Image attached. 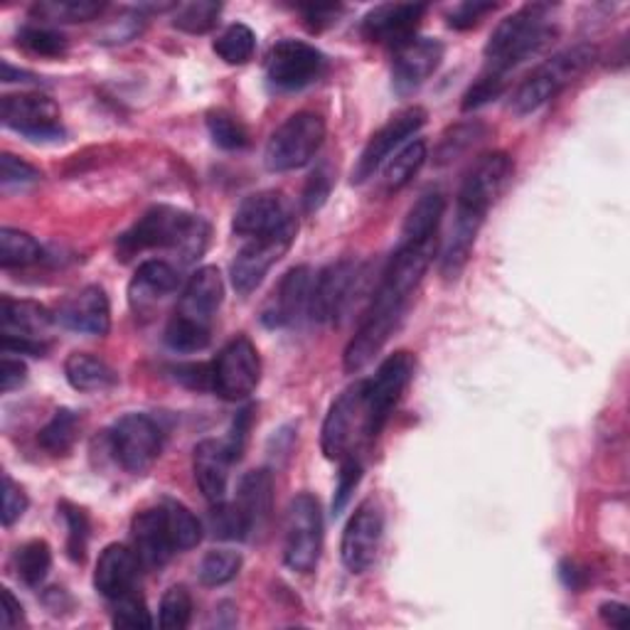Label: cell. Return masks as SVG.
Masks as SVG:
<instances>
[{"mask_svg":"<svg viewBox=\"0 0 630 630\" xmlns=\"http://www.w3.org/2000/svg\"><path fill=\"white\" fill-rule=\"evenodd\" d=\"M436 249L439 237L426 242H404L394 252L387 272H384L375 296H372L370 308L360 321L357 333L345 347L343 365L350 375L365 370L375 355H380V350L387 345L406 306H410L414 291L422 284L431 262H434Z\"/></svg>","mask_w":630,"mask_h":630,"instance_id":"obj_1","label":"cell"},{"mask_svg":"<svg viewBox=\"0 0 630 630\" xmlns=\"http://www.w3.org/2000/svg\"><path fill=\"white\" fill-rule=\"evenodd\" d=\"M207 239L209 227L203 217L170 205H158L150 207L131 229L124 232L116 242V254L128 262L131 256L150 249H173L180 254L185 264H190L205 254Z\"/></svg>","mask_w":630,"mask_h":630,"instance_id":"obj_2","label":"cell"},{"mask_svg":"<svg viewBox=\"0 0 630 630\" xmlns=\"http://www.w3.org/2000/svg\"><path fill=\"white\" fill-rule=\"evenodd\" d=\"M547 13H550V6L532 3L500 22L485 45V72L508 79L512 69L540 55L557 35Z\"/></svg>","mask_w":630,"mask_h":630,"instance_id":"obj_3","label":"cell"},{"mask_svg":"<svg viewBox=\"0 0 630 630\" xmlns=\"http://www.w3.org/2000/svg\"><path fill=\"white\" fill-rule=\"evenodd\" d=\"M593 62H597V48H591V45H574V48L554 55L552 60L532 69V75L522 79V85L510 99V111L528 116L542 109L569 81L587 72Z\"/></svg>","mask_w":630,"mask_h":630,"instance_id":"obj_4","label":"cell"},{"mask_svg":"<svg viewBox=\"0 0 630 630\" xmlns=\"http://www.w3.org/2000/svg\"><path fill=\"white\" fill-rule=\"evenodd\" d=\"M372 441L367 380H360L337 396L321 431V449L328 461L355 456L360 443Z\"/></svg>","mask_w":630,"mask_h":630,"instance_id":"obj_5","label":"cell"},{"mask_svg":"<svg viewBox=\"0 0 630 630\" xmlns=\"http://www.w3.org/2000/svg\"><path fill=\"white\" fill-rule=\"evenodd\" d=\"M512 173H515V160L505 150H493V154L478 158L461 183L456 219L483 227L485 215L498 203V197L505 193Z\"/></svg>","mask_w":630,"mask_h":630,"instance_id":"obj_6","label":"cell"},{"mask_svg":"<svg viewBox=\"0 0 630 630\" xmlns=\"http://www.w3.org/2000/svg\"><path fill=\"white\" fill-rule=\"evenodd\" d=\"M325 141V119L315 111H298L276 128L266 144V168L272 173L298 170L318 154Z\"/></svg>","mask_w":630,"mask_h":630,"instance_id":"obj_7","label":"cell"},{"mask_svg":"<svg viewBox=\"0 0 630 630\" xmlns=\"http://www.w3.org/2000/svg\"><path fill=\"white\" fill-rule=\"evenodd\" d=\"M323 552V512L321 503L308 493L291 500L286 512L284 562L298 574H311Z\"/></svg>","mask_w":630,"mask_h":630,"instance_id":"obj_8","label":"cell"},{"mask_svg":"<svg viewBox=\"0 0 630 630\" xmlns=\"http://www.w3.org/2000/svg\"><path fill=\"white\" fill-rule=\"evenodd\" d=\"M298 235V219H288L284 227H278L272 235L254 237L249 244H244L239 254L232 262V284L242 296L252 294V291L264 282V276L272 272V266L284 259L288 249L294 247Z\"/></svg>","mask_w":630,"mask_h":630,"instance_id":"obj_9","label":"cell"},{"mask_svg":"<svg viewBox=\"0 0 630 630\" xmlns=\"http://www.w3.org/2000/svg\"><path fill=\"white\" fill-rule=\"evenodd\" d=\"M262 360L247 335L229 341L213 363V390L227 402H239L259 387Z\"/></svg>","mask_w":630,"mask_h":630,"instance_id":"obj_10","label":"cell"},{"mask_svg":"<svg viewBox=\"0 0 630 630\" xmlns=\"http://www.w3.org/2000/svg\"><path fill=\"white\" fill-rule=\"evenodd\" d=\"M111 451L128 473L141 475L154 469L163 451V434L154 419L146 414H126L114 424Z\"/></svg>","mask_w":630,"mask_h":630,"instance_id":"obj_11","label":"cell"},{"mask_svg":"<svg viewBox=\"0 0 630 630\" xmlns=\"http://www.w3.org/2000/svg\"><path fill=\"white\" fill-rule=\"evenodd\" d=\"M416 372V357L406 350L390 355L380 365L377 375L367 380V404H370V434L375 441L384 424L390 422L394 406L400 404L404 390L410 387V382Z\"/></svg>","mask_w":630,"mask_h":630,"instance_id":"obj_12","label":"cell"},{"mask_svg":"<svg viewBox=\"0 0 630 630\" xmlns=\"http://www.w3.org/2000/svg\"><path fill=\"white\" fill-rule=\"evenodd\" d=\"M325 72V57L313 45L301 40L276 42L266 55V77L272 87L298 91L311 87Z\"/></svg>","mask_w":630,"mask_h":630,"instance_id":"obj_13","label":"cell"},{"mask_svg":"<svg viewBox=\"0 0 630 630\" xmlns=\"http://www.w3.org/2000/svg\"><path fill=\"white\" fill-rule=\"evenodd\" d=\"M426 119L429 114L422 107H410L392 116V119L370 138L367 146L363 148V154H360L353 168V183L360 185L372 178V175L377 173V168H382L384 163L392 158L396 148H404V144L410 141L412 136L422 131Z\"/></svg>","mask_w":630,"mask_h":630,"instance_id":"obj_14","label":"cell"},{"mask_svg":"<svg viewBox=\"0 0 630 630\" xmlns=\"http://www.w3.org/2000/svg\"><path fill=\"white\" fill-rule=\"evenodd\" d=\"M3 124L30 141H62L60 107L45 95H8L0 107Z\"/></svg>","mask_w":630,"mask_h":630,"instance_id":"obj_15","label":"cell"},{"mask_svg":"<svg viewBox=\"0 0 630 630\" xmlns=\"http://www.w3.org/2000/svg\"><path fill=\"white\" fill-rule=\"evenodd\" d=\"M384 537V512L375 500H365L350 518L343 532V564L353 574H365V571L377 562L380 547Z\"/></svg>","mask_w":630,"mask_h":630,"instance_id":"obj_16","label":"cell"},{"mask_svg":"<svg viewBox=\"0 0 630 630\" xmlns=\"http://www.w3.org/2000/svg\"><path fill=\"white\" fill-rule=\"evenodd\" d=\"M360 268L355 262L343 259L331 266H325L318 276L313 278L311 286V301H308V315L315 323H335L341 318L353 286L357 282Z\"/></svg>","mask_w":630,"mask_h":630,"instance_id":"obj_17","label":"cell"},{"mask_svg":"<svg viewBox=\"0 0 630 630\" xmlns=\"http://www.w3.org/2000/svg\"><path fill=\"white\" fill-rule=\"evenodd\" d=\"M446 48L436 38H412L394 48L392 60V87L400 97L412 95L436 72L443 62Z\"/></svg>","mask_w":630,"mask_h":630,"instance_id":"obj_18","label":"cell"},{"mask_svg":"<svg viewBox=\"0 0 630 630\" xmlns=\"http://www.w3.org/2000/svg\"><path fill=\"white\" fill-rule=\"evenodd\" d=\"M311 286H313V272L308 266H294L282 284L268 298L262 311V321L268 328H288V325L298 323L303 313H308L311 301Z\"/></svg>","mask_w":630,"mask_h":630,"instance_id":"obj_19","label":"cell"},{"mask_svg":"<svg viewBox=\"0 0 630 630\" xmlns=\"http://www.w3.org/2000/svg\"><path fill=\"white\" fill-rule=\"evenodd\" d=\"M57 323L75 333L109 335L111 331V306L107 291L99 286H85L69 296L55 313Z\"/></svg>","mask_w":630,"mask_h":630,"instance_id":"obj_20","label":"cell"},{"mask_svg":"<svg viewBox=\"0 0 630 630\" xmlns=\"http://www.w3.org/2000/svg\"><path fill=\"white\" fill-rule=\"evenodd\" d=\"M426 16L422 3H390L370 10L363 20V35L370 42L400 48L406 40L416 38V28Z\"/></svg>","mask_w":630,"mask_h":630,"instance_id":"obj_21","label":"cell"},{"mask_svg":"<svg viewBox=\"0 0 630 630\" xmlns=\"http://www.w3.org/2000/svg\"><path fill=\"white\" fill-rule=\"evenodd\" d=\"M288 219H294L291 209L286 205V200L278 193H256L249 195L244 200L235 219H232V229L235 235L244 237V239H254V237H264L272 235L278 227H284Z\"/></svg>","mask_w":630,"mask_h":630,"instance_id":"obj_22","label":"cell"},{"mask_svg":"<svg viewBox=\"0 0 630 630\" xmlns=\"http://www.w3.org/2000/svg\"><path fill=\"white\" fill-rule=\"evenodd\" d=\"M131 550L146 569H160L175 554L173 540L160 508L141 510L131 522Z\"/></svg>","mask_w":630,"mask_h":630,"instance_id":"obj_23","label":"cell"},{"mask_svg":"<svg viewBox=\"0 0 630 630\" xmlns=\"http://www.w3.org/2000/svg\"><path fill=\"white\" fill-rule=\"evenodd\" d=\"M138 562L136 552L126 544H109L107 550L99 554V562L95 569V587L104 599L116 601L126 597V593L136 591L138 581Z\"/></svg>","mask_w":630,"mask_h":630,"instance_id":"obj_24","label":"cell"},{"mask_svg":"<svg viewBox=\"0 0 630 630\" xmlns=\"http://www.w3.org/2000/svg\"><path fill=\"white\" fill-rule=\"evenodd\" d=\"M232 463H235V459H232L225 441L205 439L195 446L193 471H195V481L197 485H200L207 503L215 505L225 500Z\"/></svg>","mask_w":630,"mask_h":630,"instance_id":"obj_25","label":"cell"},{"mask_svg":"<svg viewBox=\"0 0 630 630\" xmlns=\"http://www.w3.org/2000/svg\"><path fill=\"white\" fill-rule=\"evenodd\" d=\"M222 298H225V282H222V274L215 266H203L197 268V272L190 276V282L185 284L180 306L175 313L213 328V318L222 306Z\"/></svg>","mask_w":630,"mask_h":630,"instance_id":"obj_26","label":"cell"},{"mask_svg":"<svg viewBox=\"0 0 630 630\" xmlns=\"http://www.w3.org/2000/svg\"><path fill=\"white\" fill-rule=\"evenodd\" d=\"M235 505L242 512L244 522H247L249 534L262 532L268 518H272V508H274L272 473L259 469V471H249L247 475H244L239 481Z\"/></svg>","mask_w":630,"mask_h":630,"instance_id":"obj_27","label":"cell"},{"mask_svg":"<svg viewBox=\"0 0 630 630\" xmlns=\"http://www.w3.org/2000/svg\"><path fill=\"white\" fill-rule=\"evenodd\" d=\"M55 321V315L35 301H16L10 296H3V301H0V328H3V335L45 341Z\"/></svg>","mask_w":630,"mask_h":630,"instance_id":"obj_28","label":"cell"},{"mask_svg":"<svg viewBox=\"0 0 630 630\" xmlns=\"http://www.w3.org/2000/svg\"><path fill=\"white\" fill-rule=\"evenodd\" d=\"M178 286H180L178 268L170 266L168 262L150 259L138 266L128 294H131V303L136 311H146L154 306V303L175 294Z\"/></svg>","mask_w":630,"mask_h":630,"instance_id":"obj_29","label":"cell"},{"mask_svg":"<svg viewBox=\"0 0 630 630\" xmlns=\"http://www.w3.org/2000/svg\"><path fill=\"white\" fill-rule=\"evenodd\" d=\"M65 377L77 392H107L119 384L116 370L91 353H72L65 363Z\"/></svg>","mask_w":630,"mask_h":630,"instance_id":"obj_30","label":"cell"},{"mask_svg":"<svg viewBox=\"0 0 630 630\" xmlns=\"http://www.w3.org/2000/svg\"><path fill=\"white\" fill-rule=\"evenodd\" d=\"M443 213H446V197H443L439 190L424 193L412 205L410 215H406L404 219L402 244L404 242H426V239L439 237V225H441Z\"/></svg>","mask_w":630,"mask_h":630,"instance_id":"obj_31","label":"cell"},{"mask_svg":"<svg viewBox=\"0 0 630 630\" xmlns=\"http://www.w3.org/2000/svg\"><path fill=\"white\" fill-rule=\"evenodd\" d=\"M429 158L426 141L416 138V141L406 144L400 154L392 156L384 163V175H382V188L387 195H394L404 190L406 185L414 180V175L424 168V163Z\"/></svg>","mask_w":630,"mask_h":630,"instance_id":"obj_32","label":"cell"},{"mask_svg":"<svg viewBox=\"0 0 630 630\" xmlns=\"http://www.w3.org/2000/svg\"><path fill=\"white\" fill-rule=\"evenodd\" d=\"M163 518H166V528L173 540L175 552L193 550L203 542V524L193 512L178 500H163Z\"/></svg>","mask_w":630,"mask_h":630,"instance_id":"obj_33","label":"cell"},{"mask_svg":"<svg viewBox=\"0 0 630 630\" xmlns=\"http://www.w3.org/2000/svg\"><path fill=\"white\" fill-rule=\"evenodd\" d=\"M42 259V247L28 232L13 227L0 229V266L3 268H26Z\"/></svg>","mask_w":630,"mask_h":630,"instance_id":"obj_34","label":"cell"},{"mask_svg":"<svg viewBox=\"0 0 630 630\" xmlns=\"http://www.w3.org/2000/svg\"><path fill=\"white\" fill-rule=\"evenodd\" d=\"M213 341V328L175 313L166 325V345L175 353H200Z\"/></svg>","mask_w":630,"mask_h":630,"instance_id":"obj_35","label":"cell"},{"mask_svg":"<svg viewBox=\"0 0 630 630\" xmlns=\"http://www.w3.org/2000/svg\"><path fill=\"white\" fill-rule=\"evenodd\" d=\"M79 434V416L72 410H57L48 424L40 429L38 443L52 453V456H65L75 446Z\"/></svg>","mask_w":630,"mask_h":630,"instance_id":"obj_36","label":"cell"},{"mask_svg":"<svg viewBox=\"0 0 630 630\" xmlns=\"http://www.w3.org/2000/svg\"><path fill=\"white\" fill-rule=\"evenodd\" d=\"M16 567H18V577L22 579V583L38 589L40 583L48 579L50 569H52L50 544L45 540H32L28 544H22L16 557Z\"/></svg>","mask_w":630,"mask_h":630,"instance_id":"obj_37","label":"cell"},{"mask_svg":"<svg viewBox=\"0 0 630 630\" xmlns=\"http://www.w3.org/2000/svg\"><path fill=\"white\" fill-rule=\"evenodd\" d=\"M104 3L95 0H48L32 8V16L45 22H87L101 16Z\"/></svg>","mask_w":630,"mask_h":630,"instance_id":"obj_38","label":"cell"},{"mask_svg":"<svg viewBox=\"0 0 630 630\" xmlns=\"http://www.w3.org/2000/svg\"><path fill=\"white\" fill-rule=\"evenodd\" d=\"M213 50L217 52L219 60H225L227 65H247L256 50V35L252 32V28L235 22V26H229L215 40Z\"/></svg>","mask_w":630,"mask_h":630,"instance_id":"obj_39","label":"cell"},{"mask_svg":"<svg viewBox=\"0 0 630 630\" xmlns=\"http://www.w3.org/2000/svg\"><path fill=\"white\" fill-rule=\"evenodd\" d=\"M485 136V126L483 124H459L449 128L446 134L441 136V144L436 148V163L439 166H446V163L461 158L465 150L473 148L478 141H483Z\"/></svg>","mask_w":630,"mask_h":630,"instance_id":"obj_40","label":"cell"},{"mask_svg":"<svg viewBox=\"0 0 630 630\" xmlns=\"http://www.w3.org/2000/svg\"><path fill=\"white\" fill-rule=\"evenodd\" d=\"M207 131L213 136L215 146L225 150H242L249 146V131L244 128V124L232 116L229 111H209L207 114Z\"/></svg>","mask_w":630,"mask_h":630,"instance_id":"obj_41","label":"cell"},{"mask_svg":"<svg viewBox=\"0 0 630 630\" xmlns=\"http://www.w3.org/2000/svg\"><path fill=\"white\" fill-rule=\"evenodd\" d=\"M242 569V557L232 550H213L203 557L200 569V581L205 587H225L232 579L239 574Z\"/></svg>","mask_w":630,"mask_h":630,"instance_id":"obj_42","label":"cell"},{"mask_svg":"<svg viewBox=\"0 0 630 630\" xmlns=\"http://www.w3.org/2000/svg\"><path fill=\"white\" fill-rule=\"evenodd\" d=\"M219 13H222L219 3H213V0H197V3L178 8V13L173 18V26L190 35H205L217 26Z\"/></svg>","mask_w":630,"mask_h":630,"instance_id":"obj_43","label":"cell"},{"mask_svg":"<svg viewBox=\"0 0 630 630\" xmlns=\"http://www.w3.org/2000/svg\"><path fill=\"white\" fill-rule=\"evenodd\" d=\"M18 40L28 52L40 57H62L69 48L65 35L50 26H26L20 30Z\"/></svg>","mask_w":630,"mask_h":630,"instance_id":"obj_44","label":"cell"},{"mask_svg":"<svg viewBox=\"0 0 630 630\" xmlns=\"http://www.w3.org/2000/svg\"><path fill=\"white\" fill-rule=\"evenodd\" d=\"M193 618V597L185 587H170L160 601V628L183 630L190 626Z\"/></svg>","mask_w":630,"mask_h":630,"instance_id":"obj_45","label":"cell"},{"mask_svg":"<svg viewBox=\"0 0 630 630\" xmlns=\"http://www.w3.org/2000/svg\"><path fill=\"white\" fill-rule=\"evenodd\" d=\"M60 512L67 522V552L75 559V562H85L89 532H91L87 512L79 510L72 503H60Z\"/></svg>","mask_w":630,"mask_h":630,"instance_id":"obj_46","label":"cell"},{"mask_svg":"<svg viewBox=\"0 0 630 630\" xmlns=\"http://www.w3.org/2000/svg\"><path fill=\"white\" fill-rule=\"evenodd\" d=\"M114 603V626L116 628H134V630H150L154 628V618H150L148 606L144 597L136 591L126 593V597L111 601Z\"/></svg>","mask_w":630,"mask_h":630,"instance_id":"obj_47","label":"cell"},{"mask_svg":"<svg viewBox=\"0 0 630 630\" xmlns=\"http://www.w3.org/2000/svg\"><path fill=\"white\" fill-rule=\"evenodd\" d=\"M213 530L222 540H247L249 530L247 522H244L242 512L237 510L235 503H215L213 508Z\"/></svg>","mask_w":630,"mask_h":630,"instance_id":"obj_48","label":"cell"},{"mask_svg":"<svg viewBox=\"0 0 630 630\" xmlns=\"http://www.w3.org/2000/svg\"><path fill=\"white\" fill-rule=\"evenodd\" d=\"M40 178H42V173L35 166H30L28 160H22L13 154L0 156V185H3V190L26 188V185L38 183Z\"/></svg>","mask_w":630,"mask_h":630,"instance_id":"obj_49","label":"cell"},{"mask_svg":"<svg viewBox=\"0 0 630 630\" xmlns=\"http://www.w3.org/2000/svg\"><path fill=\"white\" fill-rule=\"evenodd\" d=\"M505 87H508V79L483 72V75H481V79H478L475 85H473L469 91H465L461 109H463V111L481 109V107H485V104L495 101L500 95H503Z\"/></svg>","mask_w":630,"mask_h":630,"instance_id":"obj_50","label":"cell"},{"mask_svg":"<svg viewBox=\"0 0 630 630\" xmlns=\"http://www.w3.org/2000/svg\"><path fill=\"white\" fill-rule=\"evenodd\" d=\"M333 190V175L328 166L315 168L313 175L306 183V190H303V213H318V209L328 200V195Z\"/></svg>","mask_w":630,"mask_h":630,"instance_id":"obj_51","label":"cell"},{"mask_svg":"<svg viewBox=\"0 0 630 630\" xmlns=\"http://www.w3.org/2000/svg\"><path fill=\"white\" fill-rule=\"evenodd\" d=\"M341 478H337V488H335V500H333V510L341 512L350 495L355 493V488L360 483V478H363V463H360L355 456H347L341 461Z\"/></svg>","mask_w":630,"mask_h":630,"instance_id":"obj_52","label":"cell"},{"mask_svg":"<svg viewBox=\"0 0 630 630\" xmlns=\"http://www.w3.org/2000/svg\"><path fill=\"white\" fill-rule=\"evenodd\" d=\"M26 510H28V495L22 493V488L6 473L3 475V524L6 528H13V524L26 515Z\"/></svg>","mask_w":630,"mask_h":630,"instance_id":"obj_53","label":"cell"},{"mask_svg":"<svg viewBox=\"0 0 630 630\" xmlns=\"http://www.w3.org/2000/svg\"><path fill=\"white\" fill-rule=\"evenodd\" d=\"M495 8H498L495 3H475V0H469V3H461L449 16V26L456 28V30H471L483 20V16L493 13Z\"/></svg>","mask_w":630,"mask_h":630,"instance_id":"obj_54","label":"cell"},{"mask_svg":"<svg viewBox=\"0 0 630 630\" xmlns=\"http://www.w3.org/2000/svg\"><path fill=\"white\" fill-rule=\"evenodd\" d=\"M175 380L190 390H213V365H178Z\"/></svg>","mask_w":630,"mask_h":630,"instance_id":"obj_55","label":"cell"},{"mask_svg":"<svg viewBox=\"0 0 630 630\" xmlns=\"http://www.w3.org/2000/svg\"><path fill=\"white\" fill-rule=\"evenodd\" d=\"M26 380H28V367L22 360H13L10 355L0 360V392L10 394L13 390H18L20 384H26Z\"/></svg>","mask_w":630,"mask_h":630,"instance_id":"obj_56","label":"cell"},{"mask_svg":"<svg viewBox=\"0 0 630 630\" xmlns=\"http://www.w3.org/2000/svg\"><path fill=\"white\" fill-rule=\"evenodd\" d=\"M0 345H3L6 355L42 357L48 353V343L45 341H30V337H18V335H0Z\"/></svg>","mask_w":630,"mask_h":630,"instance_id":"obj_57","label":"cell"},{"mask_svg":"<svg viewBox=\"0 0 630 630\" xmlns=\"http://www.w3.org/2000/svg\"><path fill=\"white\" fill-rule=\"evenodd\" d=\"M252 412L254 410H242L235 419V426H232V434L225 441L227 449L232 453V459L239 461L242 459V451L247 446V439H249V429H252Z\"/></svg>","mask_w":630,"mask_h":630,"instance_id":"obj_58","label":"cell"},{"mask_svg":"<svg viewBox=\"0 0 630 630\" xmlns=\"http://www.w3.org/2000/svg\"><path fill=\"white\" fill-rule=\"evenodd\" d=\"M559 577H562V581L567 583V589L581 591L589 581V571L583 569L579 562H574V559H564L562 567H559Z\"/></svg>","mask_w":630,"mask_h":630,"instance_id":"obj_59","label":"cell"},{"mask_svg":"<svg viewBox=\"0 0 630 630\" xmlns=\"http://www.w3.org/2000/svg\"><path fill=\"white\" fill-rule=\"evenodd\" d=\"M599 613H601V618H603V623H606V626H611V628H621V630H626V628L630 626V611H628V606H626V603L606 601V603H601Z\"/></svg>","mask_w":630,"mask_h":630,"instance_id":"obj_60","label":"cell"},{"mask_svg":"<svg viewBox=\"0 0 630 630\" xmlns=\"http://www.w3.org/2000/svg\"><path fill=\"white\" fill-rule=\"evenodd\" d=\"M337 13H341V8H321V6H315V8L303 10V16H306V26L311 30H323V28L333 26Z\"/></svg>","mask_w":630,"mask_h":630,"instance_id":"obj_61","label":"cell"},{"mask_svg":"<svg viewBox=\"0 0 630 630\" xmlns=\"http://www.w3.org/2000/svg\"><path fill=\"white\" fill-rule=\"evenodd\" d=\"M22 621V606L20 601L10 593V589H3V611H0V623L6 628H16Z\"/></svg>","mask_w":630,"mask_h":630,"instance_id":"obj_62","label":"cell"},{"mask_svg":"<svg viewBox=\"0 0 630 630\" xmlns=\"http://www.w3.org/2000/svg\"><path fill=\"white\" fill-rule=\"evenodd\" d=\"M3 81H38V77L26 72V69H16L10 62H3Z\"/></svg>","mask_w":630,"mask_h":630,"instance_id":"obj_63","label":"cell"}]
</instances>
